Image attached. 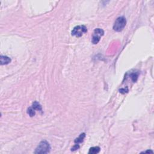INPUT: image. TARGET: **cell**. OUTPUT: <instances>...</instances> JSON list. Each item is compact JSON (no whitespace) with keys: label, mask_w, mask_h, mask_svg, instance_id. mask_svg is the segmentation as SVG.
Here are the masks:
<instances>
[{"label":"cell","mask_w":154,"mask_h":154,"mask_svg":"<svg viewBox=\"0 0 154 154\" xmlns=\"http://www.w3.org/2000/svg\"><path fill=\"white\" fill-rule=\"evenodd\" d=\"M51 148L49 144L47 141H42L39 143V146L36 149L35 154H47L49 152Z\"/></svg>","instance_id":"1"},{"label":"cell","mask_w":154,"mask_h":154,"mask_svg":"<svg viewBox=\"0 0 154 154\" xmlns=\"http://www.w3.org/2000/svg\"><path fill=\"white\" fill-rule=\"evenodd\" d=\"M127 24L126 19L123 16L119 17L117 18L113 25V30L116 32H120L124 28Z\"/></svg>","instance_id":"2"},{"label":"cell","mask_w":154,"mask_h":154,"mask_svg":"<svg viewBox=\"0 0 154 154\" xmlns=\"http://www.w3.org/2000/svg\"><path fill=\"white\" fill-rule=\"evenodd\" d=\"M87 32V29L85 25H78L74 28L71 33L72 36L80 37Z\"/></svg>","instance_id":"3"},{"label":"cell","mask_w":154,"mask_h":154,"mask_svg":"<svg viewBox=\"0 0 154 154\" xmlns=\"http://www.w3.org/2000/svg\"><path fill=\"white\" fill-rule=\"evenodd\" d=\"M104 30L101 28H96L93 32L92 38H91V42L93 44L98 43L101 40V38L104 36Z\"/></svg>","instance_id":"4"},{"label":"cell","mask_w":154,"mask_h":154,"mask_svg":"<svg viewBox=\"0 0 154 154\" xmlns=\"http://www.w3.org/2000/svg\"><path fill=\"white\" fill-rule=\"evenodd\" d=\"M0 59H1V65H3V64H7L11 61V59H10L9 57L7 56L1 55Z\"/></svg>","instance_id":"5"},{"label":"cell","mask_w":154,"mask_h":154,"mask_svg":"<svg viewBox=\"0 0 154 154\" xmlns=\"http://www.w3.org/2000/svg\"><path fill=\"white\" fill-rule=\"evenodd\" d=\"M100 151V148L98 146L95 147H92L89 149V154H98Z\"/></svg>","instance_id":"6"},{"label":"cell","mask_w":154,"mask_h":154,"mask_svg":"<svg viewBox=\"0 0 154 154\" xmlns=\"http://www.w3.org/2000/svg\"><path fill=\"white\" fill-rule=\"evenodd\" d=\"M85 137V133H83V134H80V135L78 138H76V139H75V143H76V144H79V143H82V142H83V140H84Z\"/></svg>","instance_id":"7"},{"label":"cell","mask_w":154,"mask_h":154,"mask_svg":"<svg viewBox=\"0 0 154 154\" xmlns=\"http://www.w3.org/2000/svg\"><path fill=\"white\" fill-rule=\"evenodd\" d=\"M32 108L34 110H38V111H42V106L41 105H40L39 102H34L33 104V105H32Z\"/></svg>","instance_id":"8"},{"label":"cell","mask_w":154,"mask_h":154,"mask_svg":"<svg viewBox=\"0 0 154 154\" xmlns=\"http://www.w3.org/2000/svg\"><path fill=\"white\" fill-rule=\"evenodd\" d=\"M27 113L31 117H33V116H34V115H35V110H34L33 109V108H32V107H30V108H28Z\"/></svg>","instance_id":"9"},{"label":"cell","mask_w":154,"mask_h":154,"mask_svg":"<svg viewBox=\"0 0 154 154\" xmlns=\"http://www.w3.org/2000/svg\"><path fill=\"white\" fill-rule=\"evenodd\" d=\"M137 78H138V75L136 74H131V78L132 80H133V81L134 82H135L137 81Z\"/></svg>","instance_id":"10"},{"label":"cell","mask_w":154,"mask_h":154,"mask_svg":"<svg viewBox=\"0 0 154 154\" xmlns=\"http://www.w3.org/2000/svg\"><path fill=\"white\" fill-rule=\"evenodd\" d=\"M80 148V146L78 144H76L72 148V151H74V150H76L77 149H78Z\"/></svg>","instance_id":"11"}]
</instances>
